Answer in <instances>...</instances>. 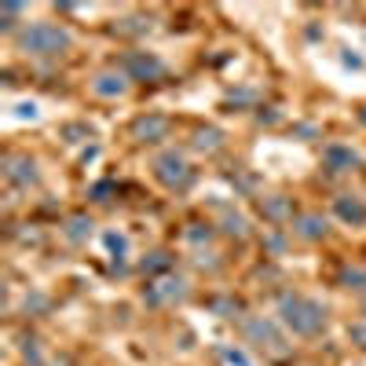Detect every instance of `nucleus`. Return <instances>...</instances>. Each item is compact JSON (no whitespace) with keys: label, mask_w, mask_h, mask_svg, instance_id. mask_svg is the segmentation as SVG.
<instances>
[{"label":"nucleus","mask_w":366,"mask_h":366,"mask_svg":"<svg viewBox=\"0 0 366 366\" xmlns=\"http://www.w3.org/2000/svg\"><path fill=\"white\" fill-rule=\"evenodd\" d=\"M195 147H198V150H209V154H212V150L224 147V136L217 132V128H202L198 139H195Z\"/></svg>","instance_id":"nucleus-15"},{"label":"nucleus","mask_w":366,"mask_h":366,"mask_svg":"<svg viewBox=\"0 0 366 366\" xmlns=\"http://www.w3.org/2000/svg\"><path fill=\"white\" fill-rule=\"evenodd\" d=\"M23 48L30 55H59L62 48H70V33L52 23H37L23 33Z\"/></svg>","instance_id":"nucleus-2"},{"label":"nucleus","mask_w":366,"mask_h":366,"mask_svg":"<svg viewBox=\"0 0 366 366\" xmlns=\"http://www.w3.org/2000/svg\"><path fill=\"white\" fill-rule=\"evenodd\" d=\"M341 282H344V290H359V293H366V271H359V268H344V271H341Z\"/></svg>","instance_id":"nucleus-17"},{"label":"nucleus","mask_w":366,"mask_h":366,"mask_svg":"<svg viewBox=\"0 0 366 366\" xmlns=\"http://www.w3.org/2000/svg\"><path fill=\"white\" fill-rule=\"evenodd\" d=\"M293 231L300 234V239H308V242H315V239H326V220L322 217H297V224H293Z\"/></svg>","instance_id":"nucleus-12"},{"label":"nucleus","mask_w":366,"mask_h":366,"mask_svg":"<svg viewBox=\"0 0 366 366\" xmlns=\"http://www.w3.org/2000/svg\"><path fill=\"white\" fill-rule=\"evenodd\" d=\"M224 231L234 234V239H246V234H249V224H246L242 212H227V217H224Z\"/></svg>","instance_id":"nucleus-16"},{"label":"nucleus","mask_w":366,"mask_h":366,"mask_svg":"<svg viewBox=\"0 0 366 366\" xmlns=\"http://www.w3.org/2000/svg\"><path fill=\"white\" fill-rule=\"evenodd\" d=\"M282 246H286V242L278 239V234H268V249H271V253H282Z\"/></svg>","instance_id":"nucleus-25"},{"label":"nucleus","mask_w":366,"mask_h":366,"mask_svg":"<svg viewBox=\"0 0 366 366\" xmlns=\"http://www.w3.org/2000/svg\"><path fill=\"white\" fill-rule=\"evenodd\" d=\"M348 337L359 344V348H366V326H348Z\"/></svg>","instance_id":"nucleus-23"},{"label":"nucleus","mask_w":366,"mask_h":366,"mask_svg":"<svg viewBox=\"0 0 366 366\" xmlns=\"http://www.w3.org/2000/svg\"><path fill=\"white\" fill-rule=\"evenodd\" d=\"M187 297V282L183 278H161V282L147 286V300L150 304H165V300H183Z\"/></svg>","instance_id":"nucleus-6"},{"label":"nucleus","mask_w":366,"mask_h":366,"mask_svg":"<svg viewBox=\"0 0 366 366\" xmlns=\"http://www.w3.org/2000/svg\"><path fill=\"white\" fill-rule=\"evenodd\" d=\"M23 359H26V362H33V366L40 362V352H37V341H26V344H23Z\"/></svg>","instance_id":"nucleus-21"},{"label":"nucleus","mask_w":366,"mask_h":366,"mask_svg":"<svg viewBox=\"0 0 366 366\" xmlns=\"http://www.w3.org/2000/svg\"><path fill=\"white\" fill-rule=\"evenodd\" d=\"M15 110H18V118H30V121L37 118V106L33 103H23V106H15Z\"/></svg>","instance_id":"nucleus-24"},{"label":"nucleus","mask_w":366,"mask_h":366,"mask_svg":"<svg viewBox=\"0 0 366 366\" xmlns=\"http://www.w3.org/2000/svg\"><path fill=\"white\" fill-rule=\"evenodd\" d=\"M224 355H227V362H234V366H253V362H249V359H246L239 348H227Z\"/></svg>","instance_id":"nucleus-22"},{"label":"nucleus","mask_w":366,"mask_h":366,"mask_svg":"<svg viewBox=\"0 0 366 366\" xmlns=\"http://www.w3.org/2000/svg\"><path fill=\"white\" fill-rule=\"evenodd\" d=\"M132 132H136V139H143V143H154V139H165L168 121H165L161 114H150V118H139V121L132 125Z\"/></svg>","instance_id":"nucleus-9"},{"label":"nucleus","mask_w":366,"mask_h":366,"mask_svg":"<svg viewBox=\"0 0 366 366\" xmlns=\"http://www.w3.org/2000/svg\"><path fill=\"white\" fill-rule=\"evenodd\" d=\"M261 212H264L271 224H282V220H293V202L282 198V195H275V198H264V202H261Z\"/></svg>","instance_id":"nucleus-10"},{"label":"nucleus","mask_w":366,"mask_h":366,"mask_svg":"<svg viewBox=\"0 0 366 366\" xmlns=\"http://www.w3.org/2000/svg\"><path fill=\"white\" fill-rule=\"evenodd\" d=\"M168 268V253H150V261H143V271H165Z\"/></svg>","instance_id":"nucleus-19"},{"label":"nucleus","mask_w":366,"mask_h":366,"mask_svg":"<svg viewBox=\"0 0 366 366\" xmlns=\"http://www.w3.org/2000/svg\"><path fill=\"white\" fill-rule=\"evenodd\" d=\"M92 234V220L88 217H70V224H67V239L70 242H84Z\"/></svg>","instance_id":"nucleus-14"},{"label":"nucleus","mask_w":366,"mask_h":366,"mask_svg":"<svg viewBox=\"0 0 366 366\" xmlns=\"http://www.w3.org/2000/svg\"><path fill=\"white\" fill-rule=\"evenodd\" d=\"M212 311H217V315H224V319H234V315H239V300L220 297V300H212Z\"/></svg>","instance_id":"nucleus-18"},{"label":"nucleus","mask_w":366,"mask_h":366,"mask_svg":"<svg viewBox=\"0 0 366 366\" xmlns=\"http://www.w3.org/2000/svg\"><path fill=\"white\" fill-rule=\"evenodd\" d=\"M359 158H355V150H348V147H326V165L333 168V172H348L352 165H355Z\"/></svg>","instance_id":"nucleus-13"},{"label":"nucleus","mask_w":366,"mask_h":366,"mask_svg":"<svg viewBox=\"0 0 366 366\" xmlns=\"http://www.w3.org/2000/svg\"><path fill=\"white\" fill-rule=\"evenodd\" d=\"M128 88V81H125V74H99L96 81H92V92L96 96H106V99H114V96H121Z\"/></svg>","instance_id":"nucleus-11"},{"label":"nucleus","mask_w":366,"mask_h":366,"mask_svg":"<svg viewBox=\"0 0 366 366\" xmlns=\"http://www.w3.org/2000/svg\"><path fill=\"white\" fill-rule=\"evenodd\" d=\"M154 168H158V180H161L165 187H187L190 180H195L190 165L183 161V154H176V150H165V154H158Z\"/></svg>","instance_id":"nucleus-4"},{"label":"nucleus","mask_w":366,"mask_h":366,"mask_svg":"<svg viewBox=\"0 0 366 366\" xmlns=\"http://www.w3.org/2000/svg\"><path fill=\"white\" fill-rule=\"evenodd\" d=\"M333 212H337L344 224H352V227H362V224H366V202H362V198L341 195V198L333 202Z\"/></svg>","instance_id":"nucleus-8"},{"label":"nucleus","mask_w":366,"mask_h":366,"mask_svg":"<svg viewBox=\"0 0 366 366\" xmlns=\"http://www.w3.org/2000/svg\"><path fill=\"white\" fill-rule=\"evenodd\" d=\"M278 319H282L297 337H319L326 330V308L311 297H300V293H286L278 300Z\"/></svg>","instance_id":"nucleus-1"},{"label":"nucleus","mask_w":366,"mask_h":366,"mask_svg":"<svg viewBox=\"0 0 366 366\" xmlns=\"http://www.w3.org/2000/svg\"><path fill=\"white\" fill-rule=\"evenodd\" d=\"M362 121H366V110H362Z\"/></svg>","instance_id":"nucleus-26"},{"label":"nucleus","mask_w":366,"mask_h":366,"mask_svg":"<svg viewBox=\"0 0 366 366\" xmlns=\"http://www.w3.org/2000/svg\"><path fill=\"white\" fill-rule=\"evenodd\" d=\"M242 330H246L249 341L261 344L268 355H275V359H286L290 355V344H286L282 333H278L275 322H268V319H242Z\"/></svg>","instance_id":"nucleus-3"},{"label":"nucleus","mask_w":366,"mask_h":366,"mask_svg":"<svg viewBox=\"0 0 366 366\" xmlns=\"http://www.w3.org/2000/svg\"><path fill=\"white\" fill-rule=\"evenodd\" d=\"M4 172H8V180L18 183V187L37 183V165H33L30 158H15V154H8V158H4Z\"/></svg>","instance_id":"nucleus-7"},{"label":"nucleus","mask_w":366,"mask_h":366,"mask_svg":"<svg viewBox=\"0 0 366 366\" xmlns=\"http://www.w3.org/2000/svg\"><path fill=\"white\" fill-rule=\"evenodd\" d=\"M106 246H110V253L118 256V261H121V256H125V249H128V242H125V234H106Z\"/></svg>","instance_id":"nucleus-20"},{"label":"nucleus","mask_w":366,"mask_h":366,"mask_svg":"<svg viewBox=\"0 0 366 366\" xmlns=\"http://www.w3.org/2000/svg\"><path fill=\"white\" fill-rule=\"evenodd\" d=\"M121 67H125L128 77H136V81H154V77L165 74L161 59H158V55H147V52H128V55L121 59Z\"/></svg>","instance_id":"nucleus-5"}]
</instances>
